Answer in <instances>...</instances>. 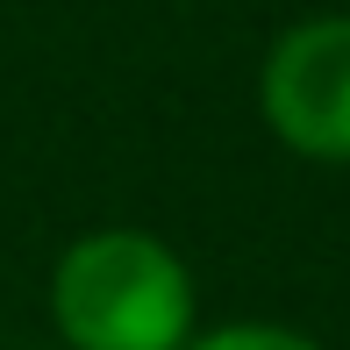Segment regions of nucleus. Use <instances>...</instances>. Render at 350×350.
<instances>
[{
  "label": "nucleus",
  "instance_id": "nucleus-3",
  "mask_svg": "<svg viewBox=\"0 0 350 350\" xmlns=\"http://www.w3.org/2000/svg\"><path fill=\"white\" fill-rule=\"evenodd\" d=\"M186 350H322L293 329H272V322H236V329H215V336H193Z\"/></svg>",
  "mask_w": 350,
  "mask_h": 350
},
{
  "label": "nucleus",
  "instance_id": "nucleus-2",
  "mask_svg": "<svg viewBox=\"0 0 350 350\" xmlns=\"http://www.w3.org/2000/svg\"><path fill=\"white\" fill-rule=\"evenodd\" d=\"M265 122L300 157H350V14L286 29L265 57Z\"/></svg>",
  "mask_w": 350,
  "mask_h": 350
},
{
  "label": "nucleus",
  "instance_id": "nucleus-1",
  "mask_svg": "<svg viewBox=\"0 0 350 350\" xmlns=\"http://www.w3.org/2000/svg\"><path fill=\"white\" fill-rule=\"evenodd\" d=\"M51 314L72 350H186L193 343V279L157 236L93 229L57 258Z\"/></svg>",
  "mask_w": 350,
  "mask_h": 350
}]
</instances>
